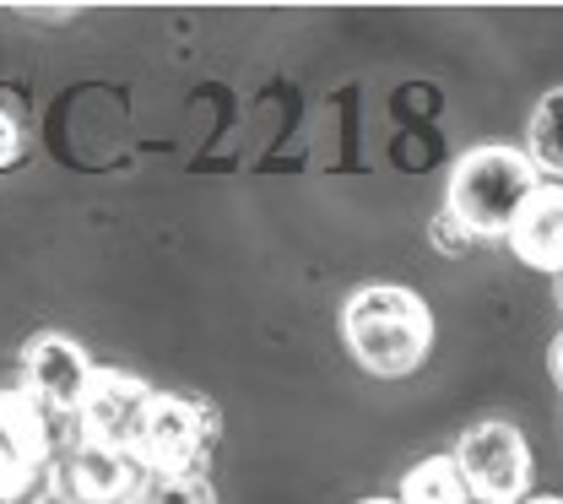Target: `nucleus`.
<instances>
[{
    "label": "nucleus",
    "instance_id": "nucleus-1",
    "mask_svg": "<svg viewBox=\"0 0 563 504\" xmlns=\"http://www.w3.org/2000/svg\"><path fill=\"white\" fill-rule=\"evenodd\" d=\"M342 342L368 374L401 380L433 348V309L401 283H368L342 304Z\"/></svg>",
    "mask_w": 563,
    "mask_h": 504
},
{
    "label": "nucleus",
    "instance_id": "nucleus-2",
    "mask_svg": "<svg viewBox=\"0 0 563 504\" xmlns=\"http://www.w3.org/2000/svg\"><path fill=\"white\" fill-rule=\"evenodd\" d=\"M537 185H542V174L526 157V146L488 142L455 157L450 185H444V207L472 233V244H483V239H504L515 228V217L537 196Z\"/></svg>",
    "mask_w": 563,
    "mask_h": 504
},
{
    "label": "nucleus",
    "instance_id": "nucleus-3",
    "mask_svg": "<svg viewBox=\"0 0 563 504\" xmlns=\"http://www.w3.org/2000/svg\"><path fill=\"white\" fill-rule=\"evenodd\" d=\"M217 407L201 396H174L157 391L146 407V424L136 434V461L146 478H207L211 450H217Z\"/></svg>",
    "mask_w": 563,
    "mask_h": 504
},
{
    "label": "nucleus",
    "instance_id": "nucleus-4",
    "mask_svg": "<svg viewBox=\"0 0 563 504\" xmlns=\"http://www.w3.org/2000/svg\"><path fill=\"white\" fill-rule=\"evenodd\" d=\"M55 489V418L16 385L0 391V504H33Z\"/></svg>",
    "mask_w": 563,
    "mask_h": 504
},
{
    "label": "nucleus",
    "instance_id": "nucleus-5",
    "mask_svg": "<svg viewBox=\"0 0 563 504\" xmlns=\"http://www.w3.org/2000/svg\"><path fill=\"white\" fill-rule=\"evenodd\" d=\"M455 467L472 489V504H526L531 500V445L526 434L504 418H488V424H472V429L455 439Z\"/></svg>",
    "mask_w": 563,
    "mask_h": 504
},
{
    "label": "nucleus",
    "instance_id": "nucleus-6",
    "mask_svg": "<svg viewBox=\"0 0 563 504\" xmlns=\"http://www.w3.org/2000/svg\"><path fill=\"white\" fill-rule=\"evenodd\" d=\"M146 483L152 478L136 461V450H109V445L76 439L55 461V494L66 504H141Z\"/></svg>",
    "mask_w": 563,
    "mask_h": 504
},
{
    "label": "nucleus",
    "instance_id": "nucleus-7",
    "mask_svg": "<svg viewBox=\"0 0 563 504\" xmlns=\"http://www.w3.org/2000/svg\"><path fill=\"white\" fill-rule=\"evenodd\" d=\"M152 385L131 374V369H92V385L76 407V439L87 445H109V450H131L136 445L141 424H146V407H152Z\"/></svg>",
    "mask_w": 563,
    "mask_h": 504
},
{
    "label": "nucleus",
    "instance_id": "nucleus-8",
    "mask_svg": "<svg viewBox=\"0 0 563 504\" xmlns=\"http://www.w3.org/2000/svg\"><path fill=\"white\" fill-rule=\"evenodd\" d=\"M98 363L81 353V342H70L66 331H38L22 348V391L49 413V418H76L87 385H92Z\"/></svg>",
    "mask_w": 563,
    "mask_h": 504
},
{
    "label": "nucleus",
    "instance_id": "nucleus-9",
    "mask_svg": "<svg viewBox=\"0 0 563 504\" xmlns=\"http://www.w3.org/2000/svg\"><path fill=\"white\" fill-rule=\"evenodd\" d=\"M509 255L531 272H563V185L559 179H542L537 196L520 207L515 228L504 233Z\"/></svg>",
    "mask_w": 563,
    "mask_h": 504
},
{
    "label": "nucleus",
    "instance_id": "nucleus-10",
    "mask_svg": "<svg viewBox=\"0 0 563 504\" xmlns=\"http://www.w3.org/2000/svg\"><path fill=\"white\" fill-rule=\"evenodd\" d=\"M396 500L401 504H472V489H466L455 456H422L418 467H407Z\"/></svg>",
    "mask_w": 563,
    "mask_h": 504
},
{
    "label": "nucleus",
    "instance_id": "nucleus-11",
    "mask_svg": "<svg viewBox=\"0 0 563 504\" xmlns=\"http://www.w3.org/2000/svg\"><path fill=\"white\" fill-rule=\"evenodd\" d=\"M526 157L537 163L542 179H559L563 185V87L542 92V103L531 109V125H526Z\"/></svg>",
    "mask_w": 563,
    "mask_h": 504
},
{
    "label": "nucleus",
    "instance_id": "nucleus-12",
    "mask_svg": "<svg viewBox=\"0 0 563 504\" xmlns=\"http://www.w3.org/2000/svg\"><path fill=\"white\" fill-rule=\"evenodd\" d=\"M141 504H217L211 478H152Z\"/></svg>",
    "mask_w": 563,
    "mask_h": 504
},
{
    "label": "nucleus",
    "instance_id": "nucleus-13",
    "mask_svg": "<svg viewBox=\"0 0 563 504\" xmlns=\"http://www.w3.org/2000/svg\"><path fill=\"white\" fill-rule=\"evenodd\" d=\"M433 239H439L444 250H466V244H472V233L455 222V212H450V207H439V217H433Z\"/></svg>",
    "mask_w": 563,
    "mask_h": 504
},
{
    "label": "nucleus",
    "instance_id": "nucleus-14",
    "mask_svg": "<svg viewBox=\"0 0 563 504\" xmlns=\"http://www.w3.org/2000/svg\"><path fill=\"white\" fill-rule=\"evenodd\" d=\"M16 152H22V125H16V114L0 103V168H11Z\"/></svg>",
    "mask_w": 563,
    "mask_h": 504
},
{
    "label": "nucleus",
    "instance_id": "nucleus-15",
    "mask_svg": "<svg viewBox=\"0 0 563 504\" xmlns=\"http://www.w3.org/2000/svg\"><path fill=\"white\" fill-rule=\"evenodd\" d=\"M548 374H553V380L563 385V331L553 337V348H548Z\"/></svg>",
    "mask_w": 563,
    "mask_h": 504
},
{
    "label": "nucleus",
    "instance_id": "nucleus-16",
    "mask_svg": "<svg viewBox=\"0 0 563 504\" xmlns=\"http://www.w3.org/2000/svg\"><path fill=\"white\" fill-rule=\"evenodd\" d=\"M352 504H401V500H390V494H368V500H352Z\"/></svg>",
    "mask_w": 563,
    "mask_h": 504
},
{
    "label": "nucleus",
    "instance_id": "nucleus-17",
    "mask_svg": "<svg viewBox=\"0 0 563 504\" xmlns=\"http://www.w3.org/2000/svg\"><path fill=\"white\" fill-rule=\"evenodd\" d=\"M526 504H563V500H559V494H531Z\"/></svg>",
    "mask_w": 563,
    "mask_h": 504
},
{
    "label": "nucleus",
    "instance_id": "nucleus-18",
    "mask_svg": "<svg viewBox=\"0 0 563 504\" xmlns=\"http://www.w3.org/2000/svg\"><path fill=\"white\" fill-rule=\"evenodd\" d=\"M559 304H563V272H559Z\"/></svg>",
    "mask_w": 563,
    "mask_h": 504
}]
</instances>
